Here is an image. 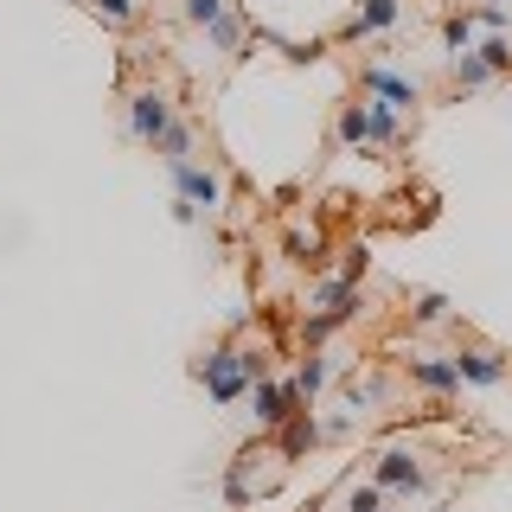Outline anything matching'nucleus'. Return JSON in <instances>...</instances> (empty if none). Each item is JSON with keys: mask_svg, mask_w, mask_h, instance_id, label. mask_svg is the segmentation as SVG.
<instances>
[{"mask_svg": "<svg viewBox=\"0 0 512 512\" xmlns=\"http://www.w3.org/2000/svg\"><path fill=\"white\" fill-rule=\"evenodd\" d=\"M359 90H372V96H378V103H391V109H410V103H416V96H423V90H416V77H397V71H378V64H365V71H359Z\"/></svg>", "mask_w": 512, "mask_h": 512, "instance_id": "10", "label": "nucleus"}, {"mask_svg": "<svg viewBox=\"0 0 512 512\" xmlns=\"http://www.w3.org/2000/svg\"><path fill=\"white\" fill-rule=\"evenodd\" d=\"M333 141L352 154L372 141V103H340V116H333Z\"/></svg>", "mask_w": 512, "mask_h": 512, "instance_id": "11", "label": "nucleus"}, {"mask_svg": "<svg viewBox=\"0 0 512 512\" xmlns=\"http://www.w3.org/2000/svg\"><path fill=\"white\" fill-rule=\"evenodd\" d=\"M167 128H173V96L167 90H135L128 96V135L135 141H148V148H160L167 141Z\"/></svg>", "mask_w": 512, "mask_h": 512, "instance_id": "2", "label": "nucleus"}, {"mask_svg": "<svg viewBox=\"0 0 512 512\" xmlns=\"http://www.w3.org/2000/svg\"><path fill=\"white\" fill-rule=\"evenodd\" d=\"M410 384H423L429 397H455L461 391V372H455V352H416V359H404Z\"/></svg>", "mask_w": 512, "mask_h": 512, "instance_id": "5", "label": "nucleus"}, {"mask_svg": "<svg viewBox=\"0 0 512 512\" xmlns=\"http://www.w3.org/2000/svg\"><path fill=\"white\" fill-rule=\"evenodd\" d=\"M487 7H512V0H487Z\"/></svg>", "mask_w": 512, "mask_h": 512, "instance_id": "22", "label": "nucleus"}, {"mask_svg": "<svg viewBox=\"0 0 512 512\" xmlns=\"http://www.w3.org/2000/svg\"><path fill=\"white\" fill-rule=\"evenodd\" d=\"M320 244H327L320 231H288V237H282V250L295 256V263H320Z\"/></svg>", "mask_w": 512, "mask_h": 512, "instance_id": "17", "label": "nucleus"}, {"mask_svg": "<svg viewBox=\"0 0 512 512\" xmlns=\"http://www.w3.org/2000/svg\"><path fill=\"white\" fill-rule=\"evenodd\" d=\"M487 84H493L487 58H480V52H455V90H487Z\"/></svg>", "mask_w": 512, "mask_h": 512, "instance_id": "14", "label": "nucleus"}, {"mask_svg": "<svg viewBox=\"0 0 512 512\" xmlns=\"http://www.w3.org/2000/svg\"><path fill=\"white\" fill-rule=\"evenodd\" d=\"M416 320H423V327H442V320H448V301L442 295H416V308H410Z\"/></svg>", "mask_w": 512, "mask_h": 512, "instance_id": "19", "label": "nucleus"}, {"mask_svg": "<svg viewBox=\"0 0 512 512\" xmlns=\"http://www.w3.org/2000/svg\"><path fill=\"white\" fill-rule=\"evenodd\" d=\"M474 52L487 58V71H493V77H512V39H506V32H487Z\"/></svg>", "mask_w": 512, "mask_h": 512, "instance_id": "15", "label": "nucleus"}, {"mask_svg": "<svg viewBox=\"0 0 512 512\" xmlns=\"http://www.w3.org/2000/svg\"><path fill=\"white\" fill-rule=\"evenodd\" d=\"M167 167H173V186H180V199H192L205 218L224 212V186H218V173H205L199 160H167Z\"/></svg>", "mask_w": 512, "mask_h": 512, "instance_id": "4", "label": "nucleus"}, {"mask_svg": "<svg viewBox=\"0 0 512 512\" xmlns=\"http://www.w3.org/2000/svg\"><path fill=\"white\" fill-rule=\"evenodd\" d=\"M378 487L384 493H423V468H416L410 448H384L378 455Z\"/></svg>", "mask_w": 512, "mask_h": 512, "instance_id": "8", "label": "nucleus"}, {"mask_svg": "<svg viewBox=\"0 0 512 512\" xmlns=\"http://www.w3.org/2000/svg\"><path fill=\"white\" fill-rule=\"evenodd\" d=\"M384 397H391V384H384V378H359V372L346 378V410H352V423H359L372 404H384Z\"/></svg>", "mask_w": 512, "mask_h": 512, "instance_id": "12", "label": "nucleus"}, {"mask_svg": "<svg viewBox=\"0 0 512 512\" xmlns=\"http://www.w3.org/2000/svg\"><path fill=\"white\" fill-rule=\"evenodd\" d=\"M320 436H327V429H320L314 416H308V404H301V410H288V416H282L276 448H282V461H301L308 448H320Z\"/></svg>", "mask_w": 512, "mask_h": 512, "instance_id": "7", "label": "nucleus"}, {"mask_svg": "<svg viewBox=\"0 0 512 512\" xmlns=\"http://www.w3.org/2000/svg\"><path fill=\"white\" fill-rule=\"evenodd\" d=\"M378 500H384V487H352L346 512H378Z\"/></svg>", "mask_w": 512, "mask_h": 512, "instance_id": "21", "label": "nucleus"}, {"mask_svg": "<svg viewBox=\"0 0 512 512\" xmlns=\"http://www.w3.org/2000/svg\"><path fill=\"white\" fill-rule=\"evenodd\" d=\"M455 372H461V384H474V391H500V384H512V359L493 352V346H461Z\"/></svg>", "mask_w": 512, "mask_h": 512, "instance_id": "3", "label": "nucleus"}, {"mask_svg": "<svg viewBox=\"0 0 512 512\" xmlns=\"http://www.w3.org/2000/svg\"><path fill=\"white\" fill-rule=\"evenodd\" d=\"M404 20V0H359L346 20V39H372V32H391Z\"/></svg>", "mask_w": 512, "mask_h": 512, "instance_id": "9", "label": "nucleus"}, {"mask_svg": "<svg viewBox=\"0 0 512 512\" xmlns=\"http://www.w3.org/2000/svg\"><path fill=\"white\" fill-rule=\"evenodd\" d=\"M224 13H231V0H186V20L192 26H218Z\"/></svg>", "mask_w": 512, "mask_h": 512, "instance_id": "18", "label": "nucleus"}, {"mask_svg": "<svg viewBox=\"0 0 512 512\" xmlns=\"http://www.w3.org/2000/svg\"><path fill=\"white\" fill-rule=\"evenodd\" d=\"M250 404H256V423L263 429H282V416L288 410H301V391H295V378H256L250 384Z\"/></svg>", "mask_w": 512, "mask_h": 512, "instance_id": "6", "label": "nucleus"}, {"mask_svg": "<svg viewBox=\"0 0 512 512\" xmlns=\"http://www.w3.org/2000/svg\"><path fill=\"white\" fill-rule=\"evenodd\" d=\"M199 384L212 404H237V397L250 391V365H244V346H218L199 359Z\"/></svg>", "mask_w": 512, "mask_h": 512, "instance_id": "1", "label": "nucleus"}, {"mask_svg": "<svg viewBox=\"0 0 512 512\" xmlns=\"http://www.w3.org/2000/svg\"><path fill=\"white\" fill-rule=\"evenodd\" d=\"M96 13H103V20H116V26H128L135 20V0H90Z\"/></svg>", "mask_w": 512, "mask_h": 512, "instance_id": "20", "label": "nucleus"}, {"mask_svg": "<svg viewBox=\"0 0 512 512\" xmlns=\"http://www.w3.org/2000/svg\"><path fill=\"white\" fill-rule=\"evenodd\" d=\"M442 45H448V58L474 52V13H448V20H442Z\"/></svg>", "mask_w": 512, "mask_h": 512, "instance_id": "16", "label": "nucleus"}, {"mask_svg": "<svg viewBox=\"0 0 512 512\" xmlns=\"http://www.w3.org/2000/svg\"><path fill=\"white\" fill-rule=\"evenodd\" d=\"M333 378V365H327V352H308L301 359V372H295V391H301V404H314V391Z\"/></svg>", "mask_w": 512, "mask_h": 512, "instance_id": "13", "label": "nucleus"}]
</instances>
